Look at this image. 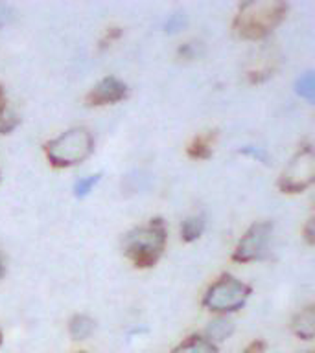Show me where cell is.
<instances>
[{
    "instance_id": "cell-1",
    "label": "cell",
    "mask_w": 315,
    "mask_h": 353,
    "mask_svg": "<svg viewBox=\"0 0 315 353\" xmlns=\"http://www.w3.org/2000/svg\"><path fill=\"white\" fill-rule=\"evenodd\" d=\"M286 13L287 4L280 0H251L240 6L234 30L243 39H264L280 24Z\"/></svg>"
},
{
    "instance_id": "cell-2",
    "label": "cell",
    "mask_w": 315,
    "mask_h": 353,
    "mask_svg": "<svg viewBox=\"0 0 315 353\" xmlns=\"http://www.w3.org/2000/svg\"><path fill=\"white\" fill-rule=\"evenodd\" d=\"M166 239H168V232H166L164 221L157 217V219L149 221L148 225L138 226L129 232L124 237L122 247H124L126 258L135 267L149 269L159 261L164 252Z\"/></svg>"
},
{
    "instance_id": "cell-3",
    "label": "cell",
    "mask_w": 315,
    "mask_h": 353,
    "mask_svg": "<svg viewBox=\"0 0 315 353\" xmlns=\"http://www.w3.org/2000/svg\"><path fill=\"white\" fill-rule=\"evenodd\" d=\"M94 151L93 132L85 127H74L44 145V154L54 168H72L87 160Z\"/></svg>"
},
{
    "instance_id": "cell-4",
    "label": "cell",
    "mask_w": 315,
    "mask_h": 353,
    "mask_svg": "<svg viewBox=\"0 0 315 353\" xmlns=\"http://www.w3.org/2000/svg\"><path fill=\"white\" fill-rule=\"evenodd\" d=\"M249 294L251 287L227 274L209 287L203 296V305L214 313H234L245 305Z\"/></svg>"
},
{
    "instance_id": "cell-5",
    "label": "cell",
    "mask_w": 315,
    "mask_h": 353,
    "mask_svg": "<svg viewBox=\"0 0 315 353\" xmlns=\"http://www.w3.org/2000/svg\"><path fill=\"white\" fill-rule=\"evenodd\" d=\"M315 179V154L309 145H304L292 162L284 168L280 179H278V188L284 193H300L306 188L312 186Z\"/></svg>"
},
{
    "instance_id": "cell-6",
    "label": "cell",
    "mask_w": 315,
    "mask_h": 353,
    "mask_svg": "<svg viewBox=\"0 0 315 353\" xmlns=\"http://www.w3.org/2000/svg\"><path fill=\"white\" fill-rule=\"evenodd\" d=\"M271 234H273L271 223H267V221L254 223L238 241L232 259L238 263H249V261L262 259L267 252V243L271 239Z\"/></svg>"
},
{
    "instance_id": "cell-7",
    "label": "cell",
    "mask_w": 315,
    "mask_h": 353,
    "mask_svg": "<svg viewBox=\"0 0 315 353\" xmlns=\"http://www.w3.org/2000/svg\"><path fill=\"white\" fill-rule=\"evenodd\" d=\"M127 96V85L120 81L118 77H104L96 87L87 94V103L90 107H99V105H111Z\"/></svg>"
},
{
    "instance_id": "cell-8",
    "label": "cell",
    "mask_w": 315,
    "mask_h": 353,
    "mask_svg": "<svg viewBox=\"0 0 315 353\" xmlns=\"http://www.w3.org/2000/svg\"><path fill=\"white\" fill-rule=\"evenodd\" d=\"M293 333L304 341H312L315 335V311L314 307L303 309L300 313L293 319Z\"/></svg>"
},
{
    "instance_id": "cell-9",
    "label": "cell",
    "mask_w": 315,
    "mask_h": 353,
    "mask_svg": "<svg viewBox=\"0 0 315 353\" xmlns=\"http://www.w3.org/2000/svg\"><path fill=\"white\" fill-rule=\"evenodd\" d=\"M171 353H218V346L214 342H210L207 336L192 335L181 344H177Z\"/></svg>"
},
{
    "instance_id": "cell-10",
    "label": "cell",
    "mask_w": 315,
    "mask_h": 353,
    "mask_svg": "<svg viewBox=\"0 0 315 353\" xmlns=\"http://www.w3.org/2000/svg\"><path fill=\"white\" fill-rule=\"evenodd\" d=\"M214 137L212 132L207 134H199L192 140V143L188 145V157L195 160H207L212 157V143H214Z\"/></svg>"
},
{
    "instance_id": "cell-11",
    "label": "cell",
    "mask_w": 315,
    "mask_h": 353,
    "mask_svg": "<svg viewBox=\"0 0 315 353\" xmlns=\"http://www.w3.org/2000/svg\"><path fill=\"white\" fill-rule=\"evenodd\" d=\"M204 230V217L203 215H192V217H187L182 221L181 225V237L182 241L192 243L195 239L201 237Z\"/></svg>"
},
{
    "instance_id": "cell-12",
    "label": "cell",
    "mask_w": 315,
    "mask_h": 353,
    "mask_svg": "<svg viewBox=\"0 0 315 353\" xmlns=\"http://www.w3.org/2000/svg\"><path fill=\"white\" fill-rule=\"evenodd\" d=\"M232 331H234V324H232L231 320L229 319H216L212 320L209 324V327H207V339H209L210 342H221L225 341V339H229V336L232 335Z\"/></svg>"
},
{
    "instance_id": "cell-13",
    "label": "cell",
    "mask_w": 315,
    "mask_h": 353,
    "mask_svg": "<svg viewBox=\"0 0 315 353\" xmlns=\"http://www.w3.org/2000/svg\"><path fill=\"white\" fill-rule=\"evenodd\" d=\"M70 335L76 339V341H83L90 336V333L94 331V320L87 314H76L74 319L70 320Z\"/></svg>"
},
{
    "instance_id": "cell-14",
    "label": "cell",
    "mask_w": 315,
    "mask_h": 353,
    "mask_svg": "<svg viewBox=\"0 0 315 353\" xmlns=\"http://www.w3.org/2000/svg\"><path fill=\"white\" fill-rule=\"evenodd\" d=\"M295 88H297L298 96H303L304 99L308 101H314L315 98V77L312 72H306L304 76H300L295 83Z\"/></svg>"
},
{
    "instance_id": "cell-15",
    "label": "cell",
    "mask_w": 315,
    "mask_h": 353,
    "mask_svg": "<svg viewBox=\"0 0 315 353\" xmlns=\"http://www.w3.org/2000/svg\"><path fill=\"white\" fill-rule=\"evenodd\" d=\"M99 173L98 175H88V176H83V179H79V181L74 184V195L76 197H87L88 193L93 192V188L96 186L99 182Z\"/></svg>"
},
{
    "instance_id": "cell-16",
    "label": "cell",
    "mask_w": 315,
    "mask_h": 353,
    "mask_svg": "<svg viewBox=\"0 0 315 353\" xmlns=\"http://www.w3.org/2000/svg\"><path fill=\"white\" fill-rule=\"evenodd\" d=\"M240 153L247 154V157H253V159H256L258 162H264V164H267V160H269L267 153H265L262 148H245V149H242Z\"/></svg>"
},
{
    "instance_id": "cell-17",
    "label": "cell",
    "mask_w": 315,
    "mask_h": 353,
    "mask_svg": "<svg viewBox=\"0 0 315 353\" xmlns=\"http://www.w3.org/2000/svg\"><path fill=\"white\" fill-rule=\"evenodd\" d=\"M182 24H184V15L181 13H177V15H171L166 22V32H177V30H181Z\"/></svg>"
},
{
    "instance_id": "cell-18",
    "label": "cell",
    "mask_w": 315,
    "mask_h": 353,
    "mask_svg": "<svg viewBox=\"0 0 315 353\" xmlns=\"http://www.w3.org/2000/svg\"><path fill=\"white\" fill-rule=\"evenodd\" d=\"M15 19V11L11 10L10 6L0 4V26H4L8 22H11Z\"/></svg>"
},
{
    "instance_id": "cell-19",
    "label": "cell",
    "mask_w": 315,
    "mask_h": 353,
    "mask_svg": "<svg viewBox=\"0 0 315 353\" xmlns=\"http://www.w3.org/2000/svg\"><path fill=\"white\" fill-rule=\"evenodd\" d=\"M6 114H8V109H6V94L4 88L0 87V121L4 120Z\"/></svg>"
},
{
    "instance_id": "cell-20",
    "label": "cell",
    "mask_w": 315,
    "mask_h": 353,
    "mask_svg": "<svg viewBox=\"0 0 315 353\" xmlns=\"http://www.w3.org/2000/svg\"><path fill=\"white\" fill-rule=\"evenodd\" d=\"M262 347H264V342H253V344L245 350V353H254V352L258 353L262 352Z\"/></svg>"
},
{
    "instance_id": "cell-21",
    "label": "cell",
    "mask_w": 315,
    "mask_h": 353,
    "mask_svg": "<svg viewBox=\"0 0 315 353\" xmlns=\"http://www.w3.org/2000/svg\"><path fill=\"white\" fill-rule=\"evenodd\" d=\"M306 237H308V243H314V221H309L308 228H306Z\"/></svg>"
},
{
    "instance_id": "cell-22",
    "label": "cell",
    "mask_w": 315,
    "mask_h": 353,
    "mask_svg": "<svg viewBox=\"0 0 315 353\" xmlns=\"http://www.w3.org/2000/svg\"><path fill=\"white\" fill-rule=\"evenodd\" d=\"M6 274V263L4 258H2V254H0V280H2V276Z\"/></svg>"
},
{
    "instance_id": "cell-23",
    "label": "cell",
    "mask_w": 315,
    "mask_h": 353,
    "mask_svg": "<svg viewBox=\"0 0 315 353\" xmlns=\"http://www.w3.org/2000/svg\"><path fill=\"white\" fill-rule=\"evenodd\" d=\"M0 344H2V333H0Z\"/></svg>"
},
{
    "instance_id": "cell-24",
    "label": "cell",
    "mask_w": 315,
    "mask_h": 353,
    "mask_svg": "<svg viewBox=\"0 0 315 353\" xmlns=\"http://www.w3.org/2000/svg\"><path fill=\"white\" fill-rule=\"evenodd\" d=\"M308 353H312V352H308Z\"/></svg>"
}]
</instances>
